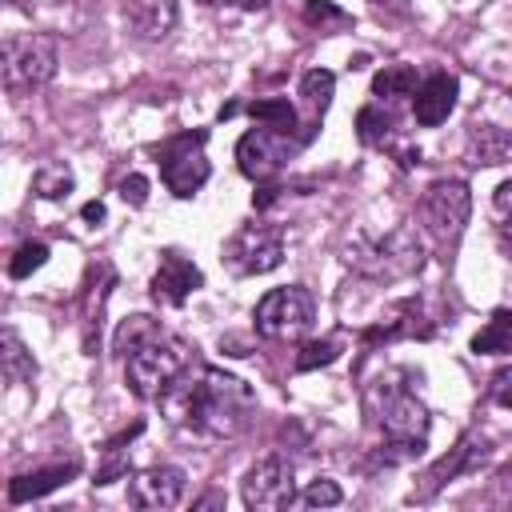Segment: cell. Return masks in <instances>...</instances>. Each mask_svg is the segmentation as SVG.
Here are the masks:
<instances>
[{
    "instance_id": "1",
    "label": "cell",
    "mask_w": 512,
    "mask_h": 512,
    "mask_svg": "<svg viewBox=\"0 0 512 512\" xmlns=\"http://www.w3.org/2000/svg\"><path fill=\"white\" fill-rule=\"evenodd\" d=\"M160 412L168 424L208 436V440H228L236 436L248 416L256 412V396L240 376H228L212 364H188L164 392H160Z\"/></svg>"
},
{
    "instance_id": "2",
    "label": "cell",
    "mask_w": 512,
    "mask_h": 512,
    "mask_svg": "<svg viewBox=\"0 0 512 512\" xmlns=\"http://www.w3.org/2000/svg\"><path fill=\"white\" fill-rule=\"evenodd\" d=\"M368 412L376 416L384 440H388V460H404V456H416L428 440V408L424 400L408 388V384H396L392 376L376 380L368 388Z\"/></svg>"
},
{
    "instance_id": "3",
    "label": "cell",
    "mask_w": 512,
    "mask_h": 512,
    "mask_svg": "<svg viewBox=\"0 0 512 512\" xmlns=\"http://www.w3.org/2000/svg\"><path fill=\"white\" fill-rule=\"evenodd\" d=\"M192 364V348L172 336V332H156L152 340H144L140 348L128 352L124 364V380L140 400H160V392Z\"/></svg>"
},
{
    "instance_id": "4",
    "label": "cell",
    "mask_w": 512,
    "mask_h": 512,
    "mask_svg": "<svg viewBox=\"0 0 512 512\" xmlns=\"http://www.w3.org/2000/svg\"><path fill=\"white\" fill-rule=\"evenodd\" d=\"M56 40L52 36H8L4 40V88L12 96H28L36 88H44L56 76Z\"/></svg>"
},
{
    "instance_id": "5",
    "label": "cell",
    "mask_w": 512,
    "mask_h": 512,
    "mask_svg": "<svg viewBox=\"0 0 512 512\" xmlns=\"http://www.w3.org/2000/svg\"><path fill=\"white\" fill-rule=\"evenodd\" d=\"M252 320H256V332L264 340H300L316 320V300L304 284L272 288V292L260 296Z\"/></svg>"
},
{
    "instance_id": "6",
    "label": "cell",
    "mask_w": 512,
    "mask_h": 512,
    "mask_svg": "<svg viewBox=\"0 0 512 512\" xmlns=\"http://www.w3.org/2000/svg\"><path fill=\"white\" fill-rule=\"evenodd\" d=\"M208 132H180L160 144V180L172 196H192L208 180V156H204Z\"/></svg>"
},
{
    "instance_id": "7",
    "label": "cell",
    "mask_w": 512,
    "mask_h": 512,
    "mask_svg": "<svg viewBox=\"0 0 512 512\" xmlns=\"http://www.w3.org/2000/svg\"><path fill=\"white\" fill-rule=\"evenodd\" d=\"M284 260V232L280 224H244L224 244V264L236 276H264Z\"/></svg>"
},
{
    "instance_id": "8",
    "label": "cell",
    "mask_w": 512,
    "mask_h": 512,
    "mask_svg": "<svg viewBox=\"0 0 512 512\" xmlns=\"http://www.w3.org/2000/svg\"><path fill=\"white\" fill-rule=\"evenodd\" d=\"M296 128H280V124H256V128H248L244 136H240V144H236V160H240V172L248 176V180H268L272 172H280L284 168V160L304 144V140H296L292 136Z\"/></svg>"
},
{
    "instance_id": "9",
    "label": "cell",
    "mask_w": 512,
    "mask_h": 512,
    "mask_svg": "<svg viewBox=\"0 0 512 512\" xmlns=\"http://www.w3.org/2000/svg\"><path fill=\"white\" fill-rule=\"evenodd\" d=\"M420 240L408 228L388 232L384 240H360L356 248H348V264H356L368 276H404L412 268H420Z\"/></svg>"
},
{
    "instance_id": "10",
    "label": "cell",
    "mask_w": 512,
    "mask_h": 512,
    "mask_svg": "<svg viewBox=\"0 0 512 512\" xmlns=\"http://www.w3.org/2000/svg\"><path fill=\"white\" fill-rule=\"evenodd\" d=\"M468 212H472V192H468L464 180H452V176L432 180L420 196V216H424L428 232L440 236V240L460 236L464 224H468Z\"/></svg>"
},
{
    "instance_id": "11",
    "label": "cell",
    "mask_w": 512,
    "mask_h": 512,
    "mask_svg": "<svg viewBox=\"0 0 512 512\" xmlns=\"http://www.w3.org/2000/svg\"><path fill=\"white\" fill-rule=\"evenodd\" d=\"M244 508L252 512H280L296 500V480H292V464L284 456H264L248 468L244 484H240Z\"/></svg>"
},
{
    "instance_id": "12",
    "label": "cell",
    "mask_w": 512,
    "mask_h": 512,
    "mask_svg": "<svg viewBox=\"0 0 512 512\" xmlns=\"http://www.w3.org/2000/svg\"><path fill=\"white\" fill-rule=\"evenodd\" d=\"M184 472L172 464H156L132 476L128 484V504L132 508H176L184 500Z\"/></svg>"
},
{
    "instance_id": "13",
    "label": "cell",
    "mask_w": 512,
    "mask_h": 512,
    "mask_svg": "<svg viewBox=\"0 0 512 512\" xmlns=\"http://www.w3.org/2000/svg\"><path fill=\"white\" fill-rule=\"evenodd\" d=\"M200 284H204V272H200L188 256L164 252V256H160V268H156V276H152V300L176 308V304H184Z\"/></svg>"
},
{
    "instance_id": "14",
    "label": "cell",
    "mask_w": 512,
    "mask_h": 512,
    "mask_svg": "<svg viewBox=\"0 0 512 512\" xmlns=\"http://www.w3.org/2000/svg\"><path fill=\"white\" fill-rule=\"evenodd\" d=\"M452 108H456V76L432 72L428 80H420V88H416V96H412V116H416L420 128L444 124Z\"/></svg>"
},
{
    "instance_id": "15",
    "label": "cell",
    "mask_w": 512,
    "mask_h": 512,
    "mask_svg": "<svg viewBox=\"0 0 512 512\" xmlns=\"http://www.w3.org/2000/svg\"><path fill=\"white\" fill-rule=\"evenodd\" d=\"M124 24L140 40H164L176 28V0H124L120 4Z\"/></svg>"
},
{
    "instance_id": "16",
    "label": "cell",
    "mask_w": 512,
    "mask_h": 512,
    "mask_svg": "<svg viewBox=\"0 0 512 512\" xmlns=\"http://www.w3.org/2000/svg\"><path fill=\"white\" fill-rule=\"evenodd\" d=\"M484 456H488V440H484V436H464V440H460V444H456V448H452V452H448V456H444V460L424 476V488H420L416 496H420V500H428L436 488H444V484H448V480H456L460 472H472Z\"/></svg>"
},
{
    "instance_id": "17",
    "label": "cell",
    "mask_w": 512,
    "mask_h": 512,
    "mask_svg": "<svg viewBox=\"0 0 512 512\" xmlns=\"http://www.w3.org/2000/svg\"><path fill=\"white\" fill-rule=\"evenodd\" d=\"M80 472V460H68V464H48V468H36V472H24L8 484V504H28V500H40L48 496L52 488L68 484L72 476Z\"/></svg>"
},
{
    "instance_id": "18",
    "label": "cell",
    "mask_w": 512,
    "mask_h": 512,
    "mask_svg": "<svg viewBox=\"0 0 512 512\" xmlns=\"http://www.w3.org/2000/svg\"><path fill=\"white\" fill-rule=\"evenodd\" d=\"M0 368H4V380L8 384H28L36 376V360L24 348V340L16 336V328H4L0 332Z\"/></svg>"
},
{
    "instance_id": "19",
    "label": "cell",
    "mask_w": 512,
    "mask_h": 512,
    "mask_svg": "<svg viewBox=\"0 0 512 512\" xmlns=\"http://www.w3.org/2000/svg\"><path fill=\"white\" fill-rule=\"evenodd\" d=\"M416 88H420V80H416V68H412V64H388V68H380V72L372 76V96H376V104L416 96Z\"/></svg>"
},
{
    "instance_id": "20",
    "label": "cell",
    "mask_w": 512,
    "mask_h": 512,
    "mask_svg": "<svg viewBox=\"0 0 512 512\" xmlns=\"http://www.w3.org/2000/svg\"><path fill=\"white\" fill-rule=\"evenodd\" d=\"M512 348V312L500 308L492 312V320L472 336V352L476 356H496V352H508Z\"/></svg>"
},
{
    "instance_id": "21",
    "label": "cell",
    "mask_w": 512,
    "mask_h": 512,
    "mask_svg": "<svg viewBox=\"0 0 512 512\" xmlns=\"http://www.w3.org/2000/svg\"><path fill=\"white\" fill-rule=\"evenodd\" d=\"M356 132H360V140H364V144L384 148V144L392 140V116H388L380 104H368V108H360V112H356Z\"/></svg>"
},
{
    "instance_id": "22",
    "label": "cell",
    "mask_w": 512,
    "mask_h": 512,
    "mask_svg": "<svg viewBox=\"0 0 512 512\" xmlns=\"http://www.w3.org/2000/svg\"><path fill=\"white\" fill-rule=\"evenodd\" d=\"M72 184H76V176H72L68 164H44V168L32 176V188H36V196H44V200H64V196L72 192Z\"/></svg>"
},
{
    "instance_id": "23",
    "label": "cell",
    "mask_w": 512,
    "mask_h": 512,
    "mask_svg": "<svg viewBox=\"0 0 512 512\" xmlns=\"http://www.w3.org/2000/svg\"><path fill=\"white\" fill-rule=\"evenodd\" d=\"M156 332H164L152 316H128V320H120V328H116V340H112V348L116 352H132V348H140L144 340H152Z\"/></svg>"
},
{
    "instance_id": "24",
    "label": "cell",
    "mask_w": 512,
    "mask_h": 512,
    "mask_svg": "<svg viewBox=\"0 0 512 512\" xmlns=\"http://www.w3.org/2000/svg\"><path fill=\"white\" fill-rule=\"evenodd\" d=\"M136 432H140V424H136L132 432L116 436V440L104 448V464L96 468V480H92V484H100V488H104V484H112V480H124V476H128V452H124V440H128V436H136Z\"/></svg>"
},
{
    "instance_id": "25",
    "label": "cell",
    "mask_w": 512,
    "mask_h": 512,
    "mask_svg": "<svg viewBox=\"0 0 512 512\" xmlns=\"http://www.w3.org/2000/svg\"><path fill=\"white\" fill-rule=\"evenodd\" d=\"M332 92H336V76H332L328 68H312V72H304V80H300V96H304L316 112L328 108Z\"/></svg>"
},
{
    "instance_id": "26",
    "label": "cell",
    "mask_w": 512,
    "mask_h": 512,
    "mask_svg": "<svg viewBox=\"0 0 512 512\" xmlns=\"http://www.w3.org/2000/svg\"><path fill=\"white\" fill-rule=\"evenodd\" d=\"M44 260H48V244H44V240H24V244L12 252V260H8V276H12V280H24V276H32Z\"/></svg>"
},
{
    "instance_id": "27",
    "label": "cell",
    "mask_w": 512,
    "mask_h": 512,
    "mask_svg": "<svg viewBox=\"0 0 512 512\" xmlns=\"http://www.w3.org/2000/svg\"><path fill=\"white\" fill-rule=\"evenodd\" d=\"M304 20H308L312 28H320V32H332V28H348V24H352V16L340 12L332 0H308V4H304Z\"/></svg>"
},
{
    "instance_id": "28",
    "label": "cell",
    "mask_w": 512,
    "mask_h": 512,
    "mask_svg": "<svg viewBox=\"0 0 512 512\" xmlns=\"http://www.w3.org/2000/svg\"><path fill=\"white\" fill-rule=\"evenodd\" d=\"M340 356V340L336 336H324V340H312L300 348L296 356V372H308V368H320V364H332Z\"/></svg>"
},
{
    "instance_id": "29",
    "label": "cell",
    "mask_w": 512,
    "mask_h": 512,
    "mask_svg": "<svg viewBox=\"0 0 512 512\" xmlns=\"http://www.w3.org/2000/svg\"><path fill=\"white\" fill-rule=\"evenodd\" d=\"M248 116L252 120H264V124L296 128V108L288 100H256V104H248Z\"/></svg>"
},
{
    "instance_id": "30",
    "label": "cell",
    "mask_w": 512,
    "mask_h": 512,
    "mask_svg": "<svg viewBox=\"0 0 512 512\" xmlns=\"http://www.w3.org/2000/svg\"><path fill=\"white\" fill-rule=\"evenodd\" d=\"M308 508H332V504H340L344 500V492L332 484V480H312L308 488H304V496H300Z\"/></svg>"
},
{
    "instance_id": "31",
    "label": "cell",
    "mask_w": 512,
    "mask_h": 512,
    "mask_svg": "<svg viewBox=\"0 0 512 512\" xmlns=\"http://www.w3.org/2000/svg\"><path fill=\"white\" fill-rule=\"evenodd\" d=\"M488 396H492V400H496L500 408H512V364H504L500 372H492Z\"/></svg>"
},
{
    "instance_id": "32",
    "label": "cell",
    "mask_w": 512,
    "mask_h": 512,
    "mask_svg": "<svg viewBox=\"0 0 512 512\" xmlns=\"http://www.w3.org/2000/svg\"><path fill=\"white\" fill-rule=\"evenodd\" d=\"M120 200H124V204H132V208H140V204L148 200V180H144L140 172L124 176V180H120Z\"/></svg>"
},
{
    "instance_id": "33",
    "label": "cell",
    "mask_w": 512,
    "mask_h": 512,
    "mask_svg": "<svg viewBox=\"0 0 512 512\" xmlns=\"http://www.w3.org/2000/svg\"><path fill=\"white\" fill-rule=\"evenodd\" d=\"M492 200H496V208H500V212H512V180H504V184L496 188V196H492Z\"/></svg>"
},
{
    "instance_id": "34",
    "label": "cell",
    "mask_w": 512,
    "mask_h": 512,
    "mask_svg": "<svg viewBox=\"0 0 512 512\" xmlns=\"http://www.w3.org/2000/svg\"><path fill=\"white\" fill-rule=\"evenodd\" d=\"M80 216H84L88 224H100V220H104V204H100V200H92V204H84V212H80Z\"/></svg>"
},
{
    "instance_id": "35",
    "label": "cell",
    "mask_w": 512,
    "mask_h": 512,
    "mask_svg": "<svg viewBox=\"0 0 512 512\" xmlns=\"http://www.w3.org/2000/svg\"><path fill=\"white\" fill-rule=\"evenodd\" d=\"M496 236H500V244H504V248H508V252H512V212H508V216H504V224H500V228H496Z\"/></svg>"
},
{
    "instance_id": "36",
    "label": "cell",
    "mask_w": 512,
    "mask_h": 512,
    "mask_svg": "<svg viewBox=\"0 0 512 512\" xmlns=\"http://www.w3.org/2000/svg\"><path fill=\"white\" fill-rule=\"evenodd\" d=\"M372 4H380V8H396V12H408V0H372Z\"/></svg>"
},
{
    "instance_id": "37",
    "label": "cell",
    "mask_w": 512,
    "mask_h": 512,
    "mask_svg": "<svg viewBox=\"0 0 512 512\" xmlns=\"http://www.w3.org/2000/svg\"><path fill=\"white\" fill-rule=\"evenodd\" d=\"M228 4H236V8H264L268 0H228Z\"/></svg>"
},
{
    "instance_id": "38",
    "label": "cell",
    "mask_w": 512,
    "mask_h": 512,
    "mask_svg": "<svg viewBox=\"0 0 512 512\" xmlns=\"http://www.w3.org/2000/svg\"><path fill=\"white\" fill-rule=\"evenodd\" d=\"M12 4H16V8H24V4H28V0H12Z\"/></svg>"
}]
</instances>
